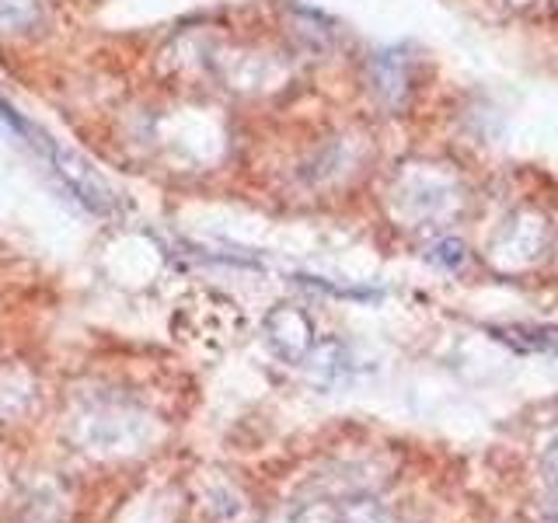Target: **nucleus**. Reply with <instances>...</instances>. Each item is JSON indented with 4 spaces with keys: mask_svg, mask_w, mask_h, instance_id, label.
Segmentation results:
<instances>
[{
    "mask_svg": "<svg viewBox=\"0 0 558 523\" xmlns=\"http://www.w3.org/2000/svg\"><path fill=\"white\" fill-rule=\"evenodd\" d=\"M0 115H4V122L17 136H25V144L43 157V161L49 165V171L57 174V179L63 182V188L81 206H87L92 214H101V217L116 214V192H112V185L105 182L101 174L92 165H87L77 150H70V147L60 144V139H52L43 126H35L32 119H25L8 101H0Z\"/></svg>",
    "mask_w": 558,
    "mask_h": 523,
    "instance_id": "2",
    "label": "nucleus"
},
{
    "mask_svg": "<svg viewBox=\"0 0 558 523\" xmlns=\"http://www.w3.org/2000/svg\"><path fill=\"white\" fill-rule=\"evenodd\" d=\"M513 4H534V0H513Z\"/></svg>",
    "mask_w": 558,
    "mask_h": 523,
    "instance_id": "7",
    "label": "nucleus"
},
{
    "mask_svg": "<svg viewBox=\"0 0 558 523\" xmlns=\"http://www.w3.org/2000/svg\"><path fill=\"white\" fill-rule=\"evenodd\" d=\"M25 523H32V520H25Z\"/></svg>",
    "mask_w": 558,
    "mask_h": 523,
    "instance_id": "8",
    "label": "nucleus"
},
{
    "mask_svg": "<svg viewBox=\"0 0 558 523\" xmlns=\"http://www.w3.org/2000/svg\"><path fill=\"white\" fill-rule=\"evenodd\" d=\"M433 252H440V255H436V258H444V262H450V266H461V262H464V244H458V241H440V244H436V248Z\"/></svg>",
    "mask_w": 558,
    "mask_h": 523,
    "instance_id": "6",
    "label": "nucleus"
},
{
    "mask_svg": "<svg viewBox=\"0 0 558 523\" xmlns=\"http://www.w3.org/2000/svg\"><path fill=\"white\" fill-rule=\"evenodd\" d=\"M154 418L126 394H87L74 412V440L92 453H136L150 443Z\"/></svg>",
    "mask_w": 558,
    "mask_h": 523,
    "instance_id": "1",
    "label": "nucleus"
},
{
    "mask_svg": "<svg viewBox=\"0 0 558 523\" xmlns=\"http://www.w3.org/2000/svg\"><path fill=\"white\" fill-rule=\"evenodd\" d=\"M46 4L43 0H0V32L22 35L35 32V25H43Z\"/></svg>",
    "mask_w": 558,
    "mask_h": 523,
    "instance_id": "5",
    "label": "nucleus"
},
{
    "mask_svg": "<svg viewBox=\"0 0 558 523\" xmlns=\"http://www.w3.org/2000/svg\"><path fill=\"white\" fill-rule=\"evenodd\" d=\"M266 331L276 353L287 360H301L311 349V321L296 307H276L266 321Z\"/></svg>",
    "mask_w": 558,
    "mask_h": 523,
    "instance_id": "4",
    "label": "nucleus"
},
{
    "mask_svg": "<svg viewBox=\"0 0 558 523\" xmlns=\"http://www.w3.org/2000/svg\"><path fill=\"white\" fill-rule=\"evenodd\" d=\"M371 84L377 101H384L388 109H401L412 98V60L401 49H384L371 63Z\"/></svg>",
    "mask_w": 558,
    "mask_h": 523,
    "instance_id": "3",
    "label": "nucleus"
}]
</instances>
